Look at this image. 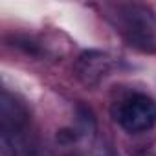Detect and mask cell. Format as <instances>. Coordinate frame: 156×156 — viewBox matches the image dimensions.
<instances>
[{"label": "cell", "mask_w": 156, "mask_h": 156, "mask_svg": "<svg viewBox=\"0 0 156 156\" xmlns=\"http://www.w3.org/2000/svg\"><path fill=\"white\" fill-rule=\"evenodd\" d=\"M112 20L123 39L141 51L156 50V24L152 13L141 4H118Z\"/></svg>", "instance_id": "cell-1"}, {"label": "cell", "mask_w": 156, "mask_h": 156, "mask_svg": "<svg viewBox=\"0 0 156 156\" xmlns=\"http://www.w3.org/2000/svg\"><path fill=\"white\" fill-rule=\"evenodd\" d=\"M116 119L127 132H147L156 125V103L147 94H132L119 103Z\"/></svg>", "instance_id": "cell-2"}, {"label": "cell", "mask_w": 156, "mask_h": 156, "mask_svg": "<svg viewBox=\"0 0 156 156\" xmlns=\"http://www.w3.org/2000/svg\"><path fill=\"white\" fill-rule=\"evenodd\" d=\"M116 61L103 51H85L75 62V72L79 81L87 87L98 85L114 70Z\"/></svg>", "instance_id": "cell-3"}, {"label": "cell", "mask_w": 156, "mask_h": 156, "mask_svg": "<svg viewBox=\"0 0 156 156\" xmlns=\"http://www.w3.org/2000/svg\"><path fill=\"white\" fill-rule=\"evenodd\" d=\"M26 123V112L17 101H11L9 96L2 94V138H8L11 132H17Z\"/></svg>", "instance_id": "cell-4"}]
</instances>
